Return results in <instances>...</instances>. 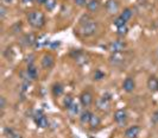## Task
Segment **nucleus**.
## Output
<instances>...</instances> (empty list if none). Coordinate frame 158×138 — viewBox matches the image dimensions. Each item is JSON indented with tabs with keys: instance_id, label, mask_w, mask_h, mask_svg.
<instances>
[{
	"instance_id": "1",
	"label": "nucleus",
	"mask_w": 158,
	"mask_h": 138,
	"mask_svg": "<svg viewBox=\"0 0 158 138\" xmlns=\"http://www.w3.org/2000/svg\"><path fill=\"white\" fill-rule=\"evenodd\" d=\"M27 23L33 29H42L45 25V16L40 11H31L26 16Z\"/></svg>"
},
{
	"instance_id": "2",
	"label": "nucleus",
	"mask_w": 158,
	"mask_h": 138,
	"mask_svg": "<svg viewBox=\"0 0 158 138\" xmlns=\"http://www.w3.org/2000/svg\"><path fill=\"white\" fill-rule=\"evenodd\" d=\"M98 27H99L98 23L92 19L90 22H88V23H86V24L81 25L80 33H81L83 37H90V36L95 35V32L98 31Z\"/></svg>"
},
{
	"instance_id": "3",
	"label": "nucleus",
	"mask_w": 158,
	"mask_h": 138,
	"mask_svg": "<svg viewBox=\"0 0 158 138\" xmlns=\"http://www.w3.org/2000/svg\"><path fill=\"white\" fill-rule=\"evenodd\" d=\"M126 48V43L121 40H115V41H112L108 44V50L111 54H120L124 51V49Z\"/></svg>"
},
{
	"instance_id": "4",
	"label": "nucleus",
	"mask_w": 158,
	"mask_h": 138,
	"mask_svg": "<svg viewBox=\"0 0 158 138\" xmlns=\"http://www.w3.org/2000/svg\"><path fill=\"white\" fill-rule=\"evenodd\" d=\"M96 106L100 111H108L111 106V95L110 94H103L101 98L96 100Z\"/></svg>"
},
{
	"instance_id": "5",
	"label": "nucleus",
	"mask_w": 158,
	"mask_h": 138,
	"mask_svg": "<svg viewBox=\"0 0 158 138\" xmlns=\"http://www.w3.org/2000/svg\"><path fill=\"white\" fill-rule=\"evenodd\" d=\"M93 100L94 97L92 94L90 90H83L81 94H80V104L83 106V107H89V106L93 104Z\"/></svg>"
},
{
	"instance_id": "6",
	"label": "nucleus",
	"mask_w": 158,
	"mask_h": 138,
	"mask_svg": "<svg viewBox=\"0 0 158 138\" xmlns=\"http://www.w3.org/2000/svg\"><path fill=\"white\" fill-rule=\"evenodd\" d=\"M113 120L117 123L119 126H124V125H126V123H127V112L125 111V110H123V108L117 110V111L114 112Z\"/></svg>"
},
{
	"instance_id": "7",
	"label": "nucleus",
	"mask_w": 158,
	"mask_h": 138,
	"mask_svg": "<svg viewBox=\"0 0 158 138\" xmlns=\"http://www.w3.org/2000/svg\"><path fill=\"white\" fill-rule=\"evenodd\" d=\"M33 119H35L36 125H37L38 128H40V129H47L48 126H49V119H48L47 117L42 113L40 111L36 113V115L33 117Z\"/></svg>"
},
{
	"instance_id": "8",
	"label": "nucleus",
	"mask_w": 158,
	"mask_h": 138,
	"mask_svg": "<svg viewBox=\"0 0 158 138\" xmlns=\"http://www.w3.org/2000/svg\"><path fill=\"white\" fill-rule=\"evenodd\" d=\"M40 63H42V67L44 69H51L55 65V57L52 56L51 54H45L42 57Z\"/></svg>"
},
{
	"instance_id": "9",
	"label": "nucleus",
	"mask_w": 158,
	"mask_h": 138,
	"mask_svg": "<svg viewBox=\"0 0 158 138\" xmlns=\"http://www.w3.org/2000/svg\"><path fill=\"white\" fill-rule=\"evenodd\" d=\"M73 58L76 61V63L80 65H85V63H87L88 62V56L86 54H83L81 50H75V51H73L70 54Z\"/></svg>"
},
{
	"instance_id": "10",
	"label": "nucleus",
	"mask_w": 158,
	"mask_h": 138,
	"mask_svg": "<svg viewBox=\"0 0 158 138\" xmlns=\"http://www.w3.org/2000/svg\"><path fill=\"white\" fill-rule=\"evenodd\" d=\"M105 7L110 15H117L119 12L120 5L117 0H107V2L105 4Z\"/></svg>"
},
{
	"instance_id": "11",
	"label": "nucleus",
	"mask_w": 158,
	"mask_h": 138,
	"mask_svg": "<svg viewBox=\"0 0 158 138\" xmlns=\"http://www.w3.org/2000/svg\"><path fill=\"white\" fill-rule=\"evenodd\" d=\"M36 41H37V37L33 33H26L22 38L20 43L23 44L24 47H32V45L36 44Z\"/></svg>"
},
{
	"instance_id": "12",
	"label": "nucleus",
	"mask_w": 158,
	"mask_h": 138,
	"mask_svg": "<svg viewBox=\"0 0 158 138\" xmlns=\"http://www.w3.org/2000/svg\"><path fill=\"white\" fill-rule=\"evenodd\" d=\"M26 76H27V79H31V80H37L38 79V69L35 65V63L27 65V67H26Z\"/></svg>"
},
{
	"instance_id": "13",
	"label": "nucleus",
	"mask_w": 158,
	"mask_h": 138,
	"mask_svg": "<svg viewBox=\"0 0 158 138\" xmlns=\"http://www.w3.org/2000/svg\"><path fill=\"white\" fill-rule=\"evenodd\" d=\"M123 90L127 92V93H131L135 90V82L133 77H126L124 82H123Z\"/></svg>"
},
{
	"instance_id": "14",
	"label": "nucleus",
	"mask_w": 158,
	"mask_h": 138,
	"mask_svg": "<svg viewBox=\"0 0 158 138\" xmlns=\"http://www.w3.org/2000/svg\"><path fill=\"white\" fill-rule=\"evenodd\" d=\"M140 132V128L138 125H133V126H130L128 129H126L125 131V138H137L138 135Z\"/></svg>"
},
{
	"instance_id": "15",
	"label": "nucleus",
	"mask_w": 158,
	"mask_h": 138,
	"mask_svg": "<svg viewBox=\"0 0 158 138\" xmlns=\"http://www.w3.org/2000/svg\"><path fill=\"white\" fill-rule=\"evenodd\" d=\"M64 92V87L62 83L60 82H55L52 86H51V93H52V97L60 98Z\"/></svg>"
},
{
	"instance_id": "16",
	"label": "nucleus",
	"mask_w": 158,
	"mask_h": 138,
	"mask_svg": "<svg viewBox=\"0 0 158 138\" xmlns=\"http://www.w3.org/2000/svg\"><path fill=\"white\" fill-rule=\"evenodd\" d=\"M100 6H101V1L100 0H89L86 7H87L89 12L94 13V12H98L100 10Z\"/></svg>"
},
{
	"instance_id": "17",
	"label": "nucleus",
	"mask_w": 158,
	"mask_h": 138,
	"mask_svg": "<svg viewBox=\"0 0 158 138\" xmlns=\"http://www.w3.org/2000/svg\"><path fill=\"white\" fill-rule=\"evenodd\" d=\"M148 88L150 92L155 93L158 90V79L156 76H150L148 80Z\"/></svg>"
},
{
	"instance_id": "18",
	"label": "nucleus",
	"mask_w": 158,
	"mask_h": 138,
	"mask_svg": "<svg viewBox=\"0 0 158 138\" xmlns=\"http://www.w3.org/2000/svg\"><path fill=\"white\" fill-rule=\"evenodd\" d=\"M92 114L93 113L90 111H88V110H85L83 112H81V114H80V123L83 124V125L89 124V120L92 118Z\"/></svg>"
},
{
	"instance_id": "19",
	"label": "nucleus",
	"mask_w": 158,
	"mask_h": 138,
	"mask_svg": "<svg viewBox=\"0 0 158 138\" xmlns=\"http://www.w3.org/2000/svg\"><path fill=\"white\" fill-rule=\"evenodd\" d=\"M89 126H90V129L92 130H94L96 128H99L100 125H101V119H100V117L99 115H96V114H92V118H90V120H89V124H88Z\"/></svg>"
},
{
	"instance_id": "20",
	"label": "nucleus",
	"mask_w": 158,
	"mask_h": 138,
	"mask_svg": "<svg viewBox=\"0 0 158 138\" xmlns=\"http://www.w3.org/2000/svg\"><path fill=\"white\" fill-rule=\"evenodd\" d=\"M120 54H112V56L110 57V63L112 65H118L123 62V57H121Z\"/></svg>"
},
{
	"instance_id": "21",
	"label": "nucleus",
	"mask_w": 158,
	"mask_h": 138,
	"mask_svg": "<svg viewBox=\"0 0 158 138\" xmlns=\"http://www.w3.org/2000/svg\"><path fill=\"white\" fill-rule=\"evenodd\" d=\"M132 16H133V11L131 10V8H128V7H126V8H124V11L120 13V17L125 20V22H128L131 18H132Z\"/></svg>"
},
{
	"instance_id": "22",
	"label": "nucleus",
	"mask_w": 158,
	"mask_h": 138,
	"mask_svg": "<svg viewBox=\"0 0 158 138\" xmlns=\"http://www.w3.org/2000/svg\"><path fill=\"white\" fill-rule=\"evenodd\" d=\"M75 101H74V98L71 97L70 94H68V95H65V97L63 98V107L68 111L69 108H70V106L74 104Z\"/></svg>"
},
{
	"instance_id": "23",
	"label": "nucleus",
	"mask_w": 158,
	"mask_h": 138,
	"mask_svg": "<svg viewBox=\"0 0 158 138\" xmlns=\"http://www.w3.org/2000/svg\"><path fill=\"white\" fill-rule=\"evenodd\" d=\"M105 73H103L101 69H96L94 72V74H93V80L94 81H101L102 79H105Z\"/></svg>"
},
{
	"instance_id": "24",
	"label": "nucleus",
	"mask_w": 158,
	"mask_h": 138,
	"mask_svg": "<svg viewBox=\"0 0 158 138\" xmlns=\"http://www.w3.org/2000/svg\"><path fill=\"white\" fill-rule=\"evenodd\" d=\"M68 112L71 114V115H77L80 112V104L77 102H74L73 105L70 106V108L68 110Z\"/></svg>"
},
{
	"instance_id": "25",
	"label": "nucleus",
	"mask_w": 158,
	"mask_h": 138,
	"mask_svg": "<svg viewBox=\"0 0 158 138\" xmlns=\"http://www.w3.org/2000/svg\"><path fill=\"white\" fill-rule=\"evenodd\" d=\"M117 30H118V31H117V33H118L119 37H125L127 33H128V27H127V25L120 26V27H118Z\"/></svg>"
},
{
	"instance_id": "26",
	"label": "nucleus",
	"mask_w": 158,
	"mask_h": 138,
	"mask_svg": "<svg viewBox=\"0 0 158 138\" xmlns=\"http://www.w3.org/2000/svg\"><path fill=\"white\" fill-rule=\"evenodd\" d=\"M126 23H127V22H125V20H124V19H123L120 16H118L115 19H114V20H113V25H114V26H117V29H118V27H120V26L126 25Z\"/></svg>"
},
{
	"instance_id": "27",
	"label": "nucleus",
	"mask_w": 158,
	"mask_h": 138,
	"mask_svg": "<svg viewBox=\"0 0 158 138\" xmlns=\"http://www.w3.org/2000/svg\"><path fill=\"white\" fill-rule=\"evenodd\" d=\"M44 6H45V10H47V11L51 12V11L56 7V0H48V2Z\"/></svg>"
},
{
	"instance_id": "28",
	"label": "nucleus",
	"mask_w": 158,
	"mask_h": 138,
	"mask_svg": "<svg viewBox=\"0 0 158 138\" xmlns=\"http://www.w3.org/2000/svg\"><path fill=\"white\" fill-rule=\"evenodd\" d=\"M22 31V23H16V24L12 26V32L13 33H18Z\"/></svg>"
},
{
	"instance_id": "29",
	"label": "nucleus",
	"mask_w": 158,
	"mask_h": 138,
	"mask_svg": "<svg viewBox=\"0 0 158 138\" xmlns=\"http://www.w3.org/2000/svg\"><path fill=\"white\" fill-rule=\"evenodd\" d=\"M88 1H89V0H74V4H75L76 6L83 7V6H87Z\"/></svg>"
},
{
	"instance_id": "30",
	"label": "nucleus",
	"mask_w": 158,
	"mask_h": 138,
	"mask_svg": "<svg viewBox=\"0 0 158 138\" xmlns=\"http://www.w3.org/2000/svg\"><path fill=\"white\" fill-rule=\"evenodd\" d=\"M15 132H16V131L13 130L12 128H5V130H4V133H5V136H6L7 138L12 137V135H13Z\"/></svg>"
},
{
	"instance_id": "31",
	"label": "nucleus",
	"mask_w": 158,
	"mask_h": 138,
	"mask_svg": "<svg viewBox=\"0 0 158 138\" xmlns=\"http://www.w3.org/2000/svg\"><path fill=\"white\" fill-rule=\"evenodd\" d=\"M6 13H7V8L5 7L4 4H1V6H0V18L4 19L6 17Z\"/></svg>"
},
{
	"instance_id": "32",
	"label": "nucleus",
	"mask_w": 158,
	"mask_h": 138,
	"mask_svg": "<svg viewBox=\"0 0 158 138\" xmlns=\"http://www.w3.org/2000/svg\"><path fill=\"white\" fill-rule=\"evenodd\" d=\"M5 107H6V99H5V97H1L0 98V108H1V111H4Z\"/></svg>"
},
{
	"instance_id": "33",
	"label": "nucleus",
	"mask_w": 158,
	"mask_h": 138,
	"mask_svg": "<svg viewBox=\"0 0 158 138\" xmlns=\"http://www.w3.org/2000/svg\"><path fill=\"white\" fill-rule=\"evenodd\" d=\"M151 120H152V123H153V124H158V111H156L155 113L152 114Z\"/></svg>"
},
{
	"instance_id": "34",
	"label": "nucleus",
	"mask_w": 158,
	"mask_h": 138,
	"mask_svg": "<svg viewBox=\"0 0 158 138\" xmlns=\"http://www.w3.org/2000/svg\"><path fill=\"white\" fill-rule=\"evenodd\" d=\"M37 4H40V5H45L48 2V0H35Z\"/></svg>"
},
{
	"instance_id": "35",
	"label": "nucleus",
	"mask_w": 158,
	"mask_h": 138,
	"mask_svg": "<svg viewBox=\"0 0 158 138\" xmlns=\"http://www.w3.org/2000/svg\"><path fill=\"white\" fill-rule=\"evenodd\" d=\"M11 138H23V136L20 135V133H18V132H15L13 135H12V137Z\"/></svg>"
},
{
	"instance_id": "36",
	"label": "nucleus",
	"mask_w": 158,
	"mask_h": 138,
	"mask_svg": "<svg viewBox=\"0 0 158 138\" xmlns=\"http://www.w3.org/2000/svg\"><path fill=\"white\" fill-rule=\"evenodd\" d=\"M23 1V4H30L32 1H35V0H22Z\"/></svg>"
},
{
	"instance_id": "37",
	"label": "nucleus",
	"mask_w": 158,
	"mask_h": 138,
	"mask_svg": "<svg viewBox=\"0 0 158 138\" xmlns=\"http://www.w3.org/2000/svg\"><path fill=\"white\" fill-rule=\"evenodd\" d=\"M60 45V42H57V43H52L51 44V48H54V47H58Z\"/></svg>"
},
{
	"instance_id": "38",
	"label": "nucleus",
	"mask_w": 158,
	"mask_h": 138,
	"mask_svg": "<svg viewBox=\"0 0 158 138\" xmlns=\"http://www.w3.org/2000/svg\"><path fill=\"white\" fill-rule=\"evenodd\" d=\"M153 25H155V27H156V29L158 30V19H156V20H155V23H153Z\"/></svg>"
},
{
	"instance_id": "39",
	"label": "nucleus",
	"mask_w": 158,
	"mask_h": 138,
	"mask_svg": "<svg viewBox=\"0 0 158 138\" xmlns=\"http://www.w3.org/2000/svg\"><path fill=\"white\" fill-rule=\"evenodd\" d=\"M2 2H6V4H11L12 0H2Z\"/></svg>"
},
{
	"instance_id": "40",
	"label": "nucleus",
	"mask_w": 158,
	"mask_h": 138,
	"mask_svg": "<svg viewBox=\"0 0 158 138\" xmlns=\"http://www.w3.org/2000/svg\"><path fill=\"white\" fill-rule=\"evenodd\" d=\"M156 55H157V58H158V49H157V51H156Z\"/></svg>"
},
{
	"instance_id": "41",
	"label": "nucleus",
	"mask_w": 158,
	"mask_h": 138,
	"mask_svg": "<svg viewBox=\"0 0 158 138\" xmlns=\"http://www.w3.org/2000/svg\"><path fill=\"white\" fill-rule=\"evenodd\" d=\"M138 1H145V0H138Z\"/></svg>"
}]
</instances>
